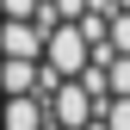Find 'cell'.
<instances>
[{
  "label": "cell",
  "instance_id": "cell-1",
  "mask_svg": "<svg viewBox=\"0 0 130 130\" xmlns=\"http://www.w3.org/2000/svg\"><path fill=\"white\" fill-rule=\"evenodd\" d=\"M87 62H93V43L80 37V25H56L50 37H43V68L56 80H80Z\"/></svg>",
  "mask_w": 130,
  "mask_h": 130
},
{
  "label": "cell",
  "instance_id": "cell-2",
  "mask_svg": "<svg viewBox=\"0 0 130 130\" xmlns=\"http://www.w3.org/2000/svg\"><path fill=\"white\" fill-rule=\"evenodd\" d=\"M93 118H99V99H93L80 80H62V87L50 93V124H62V130H87Z\"/></svg>",
  "mask_w": 130,
  "mask_h": 130
},
{
  "label": "cell",
  "instance_id": "cell-3",
  "mask_svg": "<svg viewBox=\"0 0 130 130\" xmlns=\"http://www.w3.org/2000/svg\"><path fill=\"white\" fill-rule=\"evenodd\" d=\"M0 56H12V62H43V25H37V19H0Z\"/></svg>",
  "mask_w": 130,
  "mask_h": 130
},
{
  "label": "cell",
  "instance_id": "cell-4",
  "mask_svg": "<svg viewBox=\"0 0 130 130\" xmlns=\"http://www.w3.org/2000/svg\"><path fill=\"white\" fill-rule=\"evenodd\" d=\"M50 124V99L25 93V99H0V130H43Z\"/></svg>",
  "mask_w": 130,
  "mask_h": 130
},
{
  "label": "cell",
  "instance_id": "cell-5",
  "mask_svg": "<svg viewBox=\"0 0 130 130\" xmlns=\"http://www.w3.org/2000/svg\"><path fill=\"white\" fill-rule=\"evenodd\" d=\"M43 87V62H12L0 56V99H25V93Z\"/></svg>",
  "mask_w": 130,
  "mask_h": 130
},
{
  "label": "cell",
  "instance_id": "cell-6",
  "mask_svg": "<svg viewBox=\"0 0 130 130\" xmlns=\"http://www.w3.org/2000/svg\"><path fill=\"white\" fill-rule=\"evenodd\" d=\"M105 74H111V99H130V56H111Z\"/></svg>",
  "mask_w": 130,
  "mask_h": 130
},
{
  "label": "cell",
  "instance_id": "cell-7",
  "mask_svg": "<svg viewBox=\"0 0 130 130\" xmlns=\"http://www.w3.org/2000/svg\"><path fill=\"white\" fill-rule=\"evenodd\" d=\"M99 118H105V130H130V99H105Z\"/></svg>",
  "mask_w": 130,
  "mask_h": 130
},
{
  "label": "cell",
  "instance_id": "cell-8",
  "mask_svg": "<svg viewBox=\"0 0 130 130\" xmlns=\"http://www.w3.org/2000/svg\"><path fill=\"white\" fill-rule=\"evenodd\" d=\"M111 50H118V56H130V12H111Z\"/></svg>",
  "mask_w": 130,
  "mask_h": 130
},
{
  "label": "cell",
  "instance_id": "cell-9",
  "mask_svg": "<svg viewBox=\"0 0 130 130\" xmlns=\"http://www.w3.org/2000/svg\"><path fill=\"white\" fill-rule=\"evenodd\" d=\"M43 0H0V19H37Z\"/></svg>",
  "mask_w": 130,
  "mask_h": 130
},
{
  "label": "cell",
  "instance_id": "cell-10",
  "mask_svg": "<svg viewBox=\"0 0 130 130\" xmlns=\"http://www.w3.org/2000/svg\"><path fill=\"white\" fill-rule=\"evenodd\" d=\"M50 6H56L68 25H74V19H87V0H50Z\"/></svg>",
  "mask_w": 130,
  "mask_h": 130
},
{
  "label": "cell",
  "instance_id": "cell-11",
  "mask_svg": "<svg viewBox=\"0 0 130 130\" xmlns=\"http://www.w3.org/2000/svg\"><path fill=\"white\" fill-rule=\"evenodd\" d=\"M111 6H118V12H130V0H111Z\"/></svg>",
  "mask_w": 130,
  "mask_h": 130
}]
</instances>
